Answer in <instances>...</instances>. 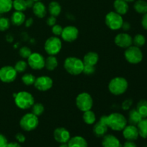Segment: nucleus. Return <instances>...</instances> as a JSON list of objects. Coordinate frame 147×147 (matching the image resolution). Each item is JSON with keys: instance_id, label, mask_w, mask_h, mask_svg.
<instances>
[{"instance_id": "nucleus-1", "label": "nucleus", "mask_w": 147, "mask_h": 147, "mask_svg": "<svg viewBox=\"0 0 147 147\" xmlns=\"http://www.w3.org/2000/svg\"><path fill=\"white\" fill-rule=\"evenodd\" d=\"M84 63L83 60L76 57H68L64 62L66 71L72 76H78L83 73Z\"/></svg>"}, {"instance_id": "nucleus-2", "label": "nucleus", "mask_w": 147, "mask_h": 147, "mask_svg": "<svg viewBox=\"0 0 147 147\" xmlns=\"http://www.w3.org/2000/svg\"><path fill=\"white\" fill-rule=\"evenodd\" d=\"M127 119L121 113H112L107 116L108 126L116 131L123 130L127 125Z\"/></svg>"}, {"instance_id": "nucleus-3", "label": "nucleus", "mask_w": 147, "mask_h": 147, "mask_svg": "<svg viewBox=\"0 0 147 147\" xmlns=\"http://www.w3.org/2000/svg\"><path fill=\"white\" fill-rule=\"evenodd\" d=\"M129 83L127 80L123 77H116L111 79L109 84V90L115 96L123 94L127 90Z\"/></svg>"}, {"instance_id": "nucleus-4", "label": "nucleus", "mask_w": 147, "mask_h": 147, "mask_svg": "<svg viewBox=\"0 0 147 147\" xmlns=\"http://www.w3.org/2000/svg\"><path fill=\"white\" fill-rule=\"evenodd\" d=\"M14 102L19 109L26 110L33 106L34 103V98L32 95L29 92L21 91L16 94Z\"/></svg>"}, {"instance_id": "nucleus-5", "label": "nucleus", "mask_w": 147, "mask_h": 147, "mask_svg": "<svg viewBox=\"0 0 147 147\" xmlns=\"http://www.w3.org/2000/svg\"><path fill=\"white\" fill-rule=\"evenodd\" d=\"M124 57L126 61L131 64H139L143 60V53L140 47L131 45L126 48L124 52Z\"/></svg>"}, {"instance_id": "nucleus-6", "label": "nucleus", "mask_w": 147, "mask_h": 147, "mask_svg": "<svg viewBox=\"0 0 147 147\" xmlns=\"http://www.w3.org/2000/svg\"><path fill=\"white\" fill-rule=\"evenodd\" d=\"M39 125L38 117L32 113H26L21 118L20 126L25 131H32L34 130Z\"/></svg>"}, {"instance_id": "nucleus-7", "label": "nucleus", "mask_w": 147, "mask_h": 147, "mask_svg": "<svg viewBox=\"0 0 147 147\" xmlns=\"http://www.w3.org/2000/svg\"><path fill=\"white\" fill-rule=\"evenodd\" d=\"M45 50L49 55H56L62 49V41L57 36L49 37L45 42Z\"/></svg>"}, {"instance_id": "nucleus-8", "label": "nucleus", "mask_w": 147, "mask_h": 147, "mask_svg": "<svg viewBox=\"0 0 147 147\" xmlns=\"http://www.w3.org/2000/svg\"><path fill=\"white\" fill-rule=\"evenodd\" d=\"M105 23L109 29L112 30H118L121 28L123 23V19L121 15L116 11H110L105 17Z\"/></svg>"}, {"instance_id": "nucleus-9", "label": "nucleus", "mask_w": 147, "mask_h": 147, "mask_svg": "<svg viewBox=\"0 0 147 147\" xmlns=\"http://www.w3.org/2000/svg\"><path fill=\"white\" fill-rule=\"evenodd\" d=\"M76 106L81 111L91 110L93 105V100L91 96L88 93H81L77 96L76 100Z\"/></svg>"}, {"instance_id": "nucleus-10", "label": "nucleus", "mask_w": 147, "mask_h": 147, "mask_svg": "<svg viewBox=\"0 0 147 147\" xmlns=\"http://www.w3.org/2000/svg\"><path fill=\"white\" fill-rule=\"evenodd\" d=\"M17 72L12 66H4L0 69V80L4 83H9L17 78Z\"/></svg>"}, {"instance_id": "nucleus-11", "label": "nucleus", "mask_w": 147, "mask_h": 147, "mask_svg": "<svg viewBox=\"0 0 147 147\" xmlns=\"http://www.w3.org/2000/svg\"><path fill=\"white\" fill-rule=\"evenodd\" d=\"M44 57L38 53H33L27 58V64L32 69L35 70H42L45 67Z\"/></svg>"}, {"instance_id": "nucleus-12", "label": "nucleus", "mask_w": 147, "mask_h": 147, "mask_svg": "<svg viewBox=\"0 0 147 147\" xmlns=\"http://www.w3.org/2000/svg\"><path fill=\"white\" fill-rule=\"evenodd\" d=\"M109 126L107 125V116H103L100 118V120L94 123L93 131L96 137H103L106 134Z\"/></svg>"}, {"instance_id": "nucleus-13", "label": "nucleus", "mask_w": 147, "mask_h": 147, "mask_svg": "<svg viewBox=\"0 0 147 147\" xmlns=\"http://www.w3.org/2000/svg\"><path fill=\"white\" fill-rule=\"evenodd\" d=\"M79 35V30L75 26H66L63 29L61 37L64 41L72 42L78 39Z\"/></svg>"}, {"instance_id": "nucleus-14", "label": "nucleus", "mask_w": 147, "mask_h": 147, "mask_svg": "<svg viewBox=\"0 0 147 147\" xmlns=\"http://www.w3.org/2000/svg\"><path fill=\"white\" fill-rule=\"evenodd\" d=\"M34 86L40 91H47L53 87V79L49 76H40V77L36 78Z\"/></svg>"}, {"instance_id": "nucleus-15", "label": "nucleus", "mask_w": 147, "mask_h": 147, "mask_svg": "<svg viewBox=\"0 0 147 147\" xmlns=\"http://www.w3.org/2000/svg\"><path fill=\"white\" fill-rule=\"evenodd\" d=\"M115 44L121 48H127L133 45V38L128 33H119L114 39Z\"/></svg>"}, {"instance_id": "nucleus-16", "label": "nucleus", "mask_w": 147, "mask_h": 147, "mask_svg": "<svg viewBox=\"0 0 147 147\" xmlns=\"http://www.w3.org/2000/svg\"><path fill=\"white\" fill-rule=\"evenodd\" d=\"M53 136L55 140L58 143H67L70 139V134L65 128L59 127L55 129Z\"/></svg>"}, {"instance_id": "nucleus-17", "label": "nucleus", "mask_w": 147, "mask_h": 147, "mask_svg": "<svg viewBox=\"0 0 147 147\" xmlns=\"http://www.w3.org/2000/svg\"><path fill=\"white\" fill-rule=\"evenodd\" d=\"M123 136L125 139L127 141H134L137 140L139 136V131L137 126L134 125H126V127L123 129Z\"/></svg>"}, {"instance_id": "nucleus-18", "label": "nucleus", "mask_w": 147, "mask_h": 147, "mask_svg": "<svg viewBox=\"0 0 147 147\" xmlns=\"http://www.w3.org/2000/svg\"><path fill=\"white\" fill-rule=\"evenodd\" d=\"M101 144L103 147H122L119 139L112 134H106L103 136Z\"/></svg>"}, {"instance_id": "nucleus-19", "label": "nucleus", "mask_w": 147, "mask_h": 147, "mask_svg": "<svg viewBox=\"0 0 147 147\" xmlns=\"http://www.w3.org/2000/svg\"><path fill=\"white\" fill-rule=\"evenodd\" d=\"M32 11L34 15L38 18H44L47 14V8L41 1H35L32 7Z\"/></svg>"}, {"instance_id": "nucleus-20", "label": "nucleus", "mask_w": 147, "mask_h": 147, "mask_svg": "<svg viewBox=\"0 0 147 147\" xmlns=\"http://www.w3.org/2000/svg\"><path fill=\"white\" fill-rule=\"evenodd\" d=\"M115 11L120 15H124L129 11V4L124 0H115L113 2Z\"/></svg>"}, {"instance_id": "nucleus-21", "label": "nucleus", "mask_w": 147, "mask_h": 147, "mask_svg": "<svg viewBox=\"0 0 147 147\" xmlns=\"http://www.w3.org/2000/svg\"><path fill=\"white\" fill-rule=\"evenodd\" d=\"M99 60V56L98 53L95 52H89L86 54L83 57V62L84 65H88L96 66Z\"/></svg>"}, {"instance_id": "nucleus-22", "label": "nucleus", "mask_w": 147, "mask_h": 147, "mask_svg": "<svg viewBox=\"0 0 147 147\" xmlns=\"http://www.w3.org/2000/svg\"><path fill=\"white\" fill-rule=\"evenodd\" d=\"M68 147H88L87 141L80 136L70 138L67 142Z\"/></svg>"}, {"instance_id": "nucleus-23", "label": "nucleus", "mask_w": 147, "mask_h": 147, "mask_svg": "<svg viewBox=\"0 0 147 147\" xmlns=\"http://www.w3.org/2000/svg\"><path fill=\"white\" fill-rule=\"evenodd\" d=\"M26 20L25 14L23 13V11H15L12 14L11 17V22L14 25L20 26L24 23Z\"/></svg>"}, {"instance_id": "nucleus-24", "label": "nucleus", "mask_w": 147, "mask_h": 147, "mask_svg": "<svg viewBox=\"0 0 147 147\" xmlns=\"http://www.w3.org/2000/svg\"><path fill=\"white\" fill-rule=\"evenodd\" d=\"M142 116L139 114L137 110L135 109H131L129 113V119L127 121L129 122V124L134 125V126H137L138 123L142 120Z\"/></svg>"}, {"instance_id": "nucleus-25", "label": "nucleus", "mask_w": 147, "mask_h": 147, "mask_svg": "<svg viewBox=\"0 0 147 147\" xmlns=\"http://www.w3.org/2000/svg\"><path fill=\"white\" fill-rule=\"evenodd\" d=\"M62 11V7L60 6V3L57 1H53L49 4L48 5V11L50 15L53 17H58Z\"/></svg>"}, {"instance_id": "nucleus-26", "label": "nucleus", "mask_w": 147, "mask_h": 147, "mask_svg": "<svg viewBox=\"0 0 147 147\" xmlns=\"http://www.w3.org/2000/svg\"><path fill=\"white\" fill-rule=\"evenodd\" d=\"M58 65V60L55 55H49L45 62V67L47 70L53 71Z\"/></svg>"}, {"instance_id": "nucleus-27", "label": "nucleus", "mask_w": 147, "mask_h": 147, "mask_svg": "<svg viewBox=\"0 0 147 147\" xmlns=\"http://www.w3.org/2000/svg\"><path fill=\"white\" fill-rule=\"evenodd\" d=\"M134 8L139 14H146L147 13V2L144 0H137L134 4Z\"/></svg>"}, {"instance_id": "nucleus-28", "label": "nucleus", "mask_w": 147, "mask_h": 147, "mask_svg": "<svg viewBox=\"0 0 147 147\" xmlns=\"http://www.w3.org/2000/svg\"><path fill=\"white\" fill-rule=\"evenodd\" d=\"M83 121L88 125H92L96 123V114L93 111L91 110L86 111L83 112Z\"/></svg>"}, {"instance_id": "nucleus-29", "label": "nucleus", "mask_w": 147, "mask_h": 147, "mask_svg": "<svg viewBox=\"0 0 147 147\" xmlns=\"http://www.w3.org/2000/svg\"><path fill=\"white\" fill-rule=\"evenodd\" d=\"M139 136L143 139H147V118L142 119V120L137 124Z\"/></svg>"}, {"instance_id": "nucleus-30", "label": "nucleus", "mask_w": 147, "mask_h": 147, "mask_svg": "<svg viewBox=\"0 0 147 147\" xmlns=\"http://www.w3.org/2000/svg\"><path fill=\"white\" fill-rule=\"evenodd\" d=\"M12 8V0H0V14L9 12Z\"/></svg>"}, {"instance_id": "nucleus-31", "label": "nucleus", "mask_w": 147, "mask_h": 147, "mask_svg": "<svg viewBox=\"0 0 147 147\" xmlns=\"http://www.w3.org/2000/svg\"><path fill=\"white\" fill-rule=\"evenodd\" d=\"M136 110L143 119L147 118V100H141L138 102L136 106Z\"/></svg>"}, {"instance_id": "nucleus-32", "label": "nucleus", "mask_w": 147, "mask_h": 147, "mask_svg": "<svg viewBox=\"0 0 147 147\" xmlns=\"http://www.w3.org/2000/svg\"><path fill=\"white\" fill-rule=\"evenodd\" d=\"M13 8L16 11H24L27 9L26 0H14L13 1Z\"/></svg>"}, {"instance_id": "nucleus-33", "label": "nucleus", "mask_w": 147, "mask_h": 147, "mask_svg": "<svg viewBox=\"0 0 147 147\" xmlns=\"http://www.w3.org/2000/svg\"><path fill=\"white\" fill-rule=\"evenodd\" d=\"M36 80L35 76H33L31 73H25V74L23 75V76L22 77V81L23 82L25 86H30L32 85H34V81Z\"/></svg>"}, {"instance_id": "nucleus-34", "label": "nucleus", "mask_w": 147, "mask_h": 147, "mask_svg": "<svg viewBox=\"0 0 147 147\" xmlns=\"http://www.w3.org/2000/svg\"><path fill=\"white\" fill-rule=\"evenodd\" d=\"M146 43V37L142 34H137L133 38V44L134 46L141 47L144 46Z\"/></svg>"}, {"instance_id": "nucleus-35", "label": "nucleus", "mask_w": 147, "mask_h": 147, "mask_svg": "<svg viewBox=\"0 0 147 147\" xmlns=\"http://www.w3.org/2000/svg\"><path fill=\"white\" fill-rule=\"evenodd\" d=\"M32 113L34 115L37 116V117L40 116H41L45 111V107L42 103H34L33 106H32Z\"/></svg>"}, {"instance_id": "nucleus-36", "label": "nucleus", "mask_w": 147, "mask_h": 147, "mask_svg": "<svg viewBox=\"0 0 147 147\" xmlns=\"http://www.w3.org/2000/svg\"><path fill=\"white\" fill-rule=\"evenodd\" d=\"M27 65H28V64L24 60H19L18 62L16 63L14 67L17 73H23L27 70Z\"/></svg>"}, {"instance_id": "nucleus-37", "label": "nucleus", "mask_w": 147, "mask_h": 147, "mask_svg": "<svg viewBox=\"0 0 147 147\" xmlns=\"http://www.w3.org/2000/svg\"><path fill=\"white\" fill-rule=\"evenodd\" d=\"M10 27V21L6 17H0V32L8 30Z\"/></svg>"}, {"instance_id": "nucleus-38", "label": "nucleus", "mask_w": 147, "mask_h": 147, "mask_svg": "<svg viewBox=\"0 0 147 147\" xmlns=\"http://www.w3.org/2000/svg\"><path fill=\"white\" fill-rule=\"evenodd\" d=\"M32 50H30V47H26V46H24V47H22L19 50V54L23 58L27 59L30 56V55L32 54Z\"/></svg>"}, {"instance_id": "nucleus-39", "label": "nucleus", "mask_w": 147, "mask_h": 147, "mask_svg": "<svg viewBox=\"0 0 147 147\" xmlns=\"http://www.w3.org/2000/svg\"><path fill=\"white\" fill-rule=\"evenodd\" d=\"M95 71H96V67H95V66L88 65H84L83 73H84L85 75L90 76V75L93 74V73H95Z\"/></svg>"}, {"instance_id": "nucleus-40", "label": "nucleus", "mask_w": 147, "mask_h": 147, "mask_svg": "<svg viewBox=\"0 0 147 147\" xmlns=\"http://www.w3.org/2000/svg\"><path fill=\"white\" fill-rule=\"evenodd\" d=\"M63 27L60 24H55L54 26L52 27V32H53V34L55 36H60L61 35L62 32H63Z\"/></svg>"}, {"instance_id": "nucleus-41", "label": "nucleus", "mask_w": 147, "mask_h": 147, "mask_svg": "<svg viewBox=\"0 0 147 147\" xmlns=\"http://www.w3.org/2000/svg\"><path fill=\"white\" fill-rule=\"evenodd\" d=\"M132 104H133V100L131 99H126L122 103L121 108L123 111H128L130 109L131 107Z\"/></svg>"}, {"instance_id": "nucleus-42", "label": "nucleus", "mask_w": 147, "mask_h": 147, "mask_svg": "<svg viewBox=\"0 0 147 147\" xmlns=\"http://www.w3.org/2000/svg\"><path fill=\"white\" fill-rule=\"evenodd\" d=\"M56 22H57V19L55 17H53V16H50L47 18V24L50 27H53L55 24H56Z\"/></svg>"}, {"instance_id": "nucleus-43", "label": "nucleus", "mask_w": 147, "mask_h": 147, "mask_svg": "<svg viewBox=\"0 0 147 147\" xmlns=\"http://www.w3.org/2000/svg\"><path fill=\"white\" fill-rule=\"evenodd\" d=\"M15 139H17L19 143H24L26 140V138L24 134L22 133H18L15 135Z\"/></svg>"}, {"instance_id": "nucleus-44", "label": "nucleus", "mask_w": 147, "mask_h": 147, "mask_svg": "<svg viewBox=\"0 0 147 147\" xmlns=\"http://www.w3.org/2000/svg\"><path fill=\"white\" fill-rule=\"evenodd\" d=\"M7 144H8V142H7V138L4 135L0 134V147H7Z\"/></svg>"}, {"instance_id": "nucleus-45", "label": "nucleus", "mask_w": 147, "mask_h": 147, "mask_svg": "<svg viewBox=\"0 0 147 147\" xmlns=\"http://www.w3.org/2000/svg\"><path fill=\"white\" fill-rule=\"evenodd\" d=\"M142 25L144 30H147V13L144 14L142 19Z\"/></svg>"}, {"instance_id": "nucleus-46", "label": "nucleus", "mask_w": 147, "mask_h": 147, "mask_svg": "<svg viewBox=\"0 0 147 147\" xmlns=\"http://www.w3.org/2000/svg\"><path fill=\"white\" fill-rule=\"evenodd\" d=\"M122 147H137V146H136V144L134 142H132V141H127V142H125L124 144L123 145Z\"/></svg>"}, {"instance_id": "nucleus-47", "label": "nucleus", "mask_w": 147, "mask_h": 147, "mask_svg": "<svg viewBox=\"0 0 147 147\" xmlns=\"http://www.w3.org/2000/svg\"><path fill=\"white\" fill-rule=\"evenodd\" d=\"M121 28L123 29L124 31H128V30H129L131 29V24H129L128 22L123 21V24H122Z\"/></svg>"}, {"instance_id": "nucleus-48", "label": "nucleus", "mask_w": 147, "mask_h": 147, "mask_svg": "<svg viewBox=\"0 0 147 147\" xmlns=\"http://www.w3.org/2000/svg\"><path fill=\"white\" fill-rule=\"evenodd\" d=\"M33 22H34V20H33L32 18H28L27 20H25L24 22V24H25V27H30L32 25Z\"/></svg>"}, {"instance_id": "nucleus-49", "label": "nucleus", "mask_w": 147, "mask_h": 147, "mask_svg": "<svg viewBox=\"0 0 147 147\" xmlns=\"http://www.w3.org/2000/svg\"><path fill=\"white\" fill-rule=\"evenodd\" d=\"M7 147H22L21 145L17 142H10L7 145Z\"/></svg>"}, {"instance_id": "nucleus-50", "label": "nucleus", "mask_w": 147, "mask_h": 147, "mask_svg": "<svg viewBox=\"0 0 147 147\" xmlns=\"http://www.w3.org/2000/svg\"><path fill=\"white\" fill-rule=\"evenodd\" d=\"M35 1L33 0H26V4H27V8H32Z\"/></svg>"}, {"instance_id": "nucleus-51", "label": "nucleus", "mask_w": 147, "mask_h": 147, "mask_svg": "<svg viewBox=\"0 0 147 147\" xmlns=\"http://www.w3.org/2000/svg\"><path fill=\"white\" fill-rule=\"evenodd\" d=\"M59 147H68V145H67V143H62L60 144Z\"/></svg>"}, {"instance_id": "nucleus-52", "label": "nucleus", "mask_w": 147, "mask_h": 147, "mask_svg": "<svg viewBox=\"0 0 147 147\" xmlns=\"http://www.w3.org/2000/svg\"><path fill=\"white\" fill-rule=\"evenodd\" d=\"M124 1H126V2H132V1H135V0H124Z\"/></svg>"}, {"instance_id": "nucleus-53", "label": "nucleus", "mask_w": 147, "mask_h": 147, "mask_svg": "<svg viewBox=\"0 0 147 147\" xmlns=\"http://www.w3.org/2000/svg\"><path fill=\"white\" fill-rule=\"evenodd\" d=\"M33 1H41V0H33Z\"/></svg>"}, {"instance_id": "nucleus-54", "label": "nucleus", "mask_w": 147, "mask_h": 147, "mask_svg": "<svg viewBox=\"0 0 147 147\" xmlns=\"http://www.w3.org/2000/svg\"><path fill=\"white\" fill-rule=\"evenodd\" d=\"M0 17H1V14H0Z\"/></svg>"}, {"instance_id": "nucleus-55", "label": "nucleus", "mask_w": 147, "mask_h": 147, "mask_svg": "<svg viewBox=\"0 0 147 147\" xmlns=\"http://www.w3.org/2000/svg\"><path fill=\"white\" fill-rule=\"evenodd\" d=\"M146 147H147V146H146Z\"/></svg>"}]
</instances>
